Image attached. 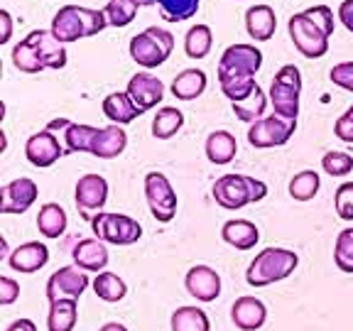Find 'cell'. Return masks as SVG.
Masks as SVG:
<instances>
[{
    "mask_svg": "<svg viewBox=\"0 0 353 331\" xmlns=\"http://www.w3.org/2000/svg\"><path fill=\"white\" fill-rule=\"evenodd\" d=\"M329 79L336 83L339 88L353 94V61H341L329 72Z\"/></svg>",
    "mask_w": 353,
    "mask_h": 331,
    "instance_id": "obj_42",
    "label": "cell"
},
{
    "mask_svg": "<svg viewBox=\"0 0 353 331\" xmlns=\"http://www.w3.org/2000/svg\"><path fill=\"white\" fill-rule=\"evenodd\" d=\"M211 194L221 209L238 211L243 206L263 201L268 197V184L248 174H223L214 182Z\"/></svg>",
    "mask_w": 353,
    "mask_h": 331,
    "instance_id": "obj_4",
    "label": "cell"
},
{
    "mask_svg": "<svg viewBox=\"0 0 353 331\" xmlns=\"http://www.w3.org/2000/svg\"><path fill=\"white\" fill-rule=\"evenodd\" d=\"M211 44H214V34L209 25H194L184 37V52L192 59H204L211 52Z\"/></svg>",
    "mask_w": 353,
    "mask_h": 331,
    "instance_id": "obj_34",
    "label": "cell"
},
{
    "mask_svg": "<svg viewBox=\"0 0 353 331\" xmlns=\"http://www.w3.org/2000/svg\"><path fill=\"white\" fill-rule=\"evenodd\" d=\"M25 154H28L30 165L39 167H52L59 157H64V148L59 145L57 135L52 130H42V132H34L30 135L28 143H25Z\"/></svg>",
    "mask_w": 353,
    "mask_h": 331,
    "instance_id": "obj_14",
    "label": "cell"
},
{
    "mask_svg": "<svg viewBox=\"0 0 353 331\" xmlns=\"http://www.w3.org/2000/svg\"><path fill=\"white\" fill-rule=\"evenodd\" d=\"M238 143L228 130H214L206 138V157L214 165H228L236 157Z\"/></svg>",
    "mask_w": 353,
    "mask_h": 331,
    "instance_id": "obj_26",
    "label": "cell"
},
{
    "mask_svg": "<svg viewBox=\"0 0 353 331\" xmlns=\"http://www.w3.org/2000/svg\"><path fill=\"white\" fill-rule=\"evenodd\" d=\"M299 255L290 248H265L253 258L245 270V282L250 287H268L272 282L287 280L297 270Z\"/></svg>",
    "mask_w": 353,
    "mask_h": 331,
    "instance_id": "obj_5",
    "label": "cell"
},
{
    "mask_svg": "<svg viewBox=\"0 0 353 331\" xmlns=\"http://www.w3.org/2000/svg\"><path fill=\"white\" fill-rule=\"evenodd\" d=\"M182 126H184L182 110L172 108V106H165V108L157 110V116L152 118V135L157 140H170L182 130Z\"/></svg>",
    "mask_w": 353,
    "mask_h": 331,
    "instance_id": "obj_30",
    "label": "cell"
},
{
    "mask_svg": "<svg viewBox=\"0 0 353 331\" xmlns=\"http://www.w3.org/2000/svg\"><path fill=\"white\" fill-rule=\"evenodd\" d=\"M140 0H108V6L103 8L105 17H108L110 28H128L135 15H138Z\"/></svg>",
    "mask_w": 353,
    "mask_h": 331,
    "instance_id": "obj_36",
    "label": "cell"
},
{
    "mask_svg": "<svg viewBox=\"0 0 353 331\" xmlns=\"http://www.w3.org/2000/svg\"><path fill=\"white\" fill-rule=\"evenodd\" d=\"M12 64H15V69H20V72H25V74H39L44 69L37 52H34L32 42H30L28 37L15 44V50H12Z\"/></svg>",
    "mask_w": 353,
    "mask_h": 331,
    "instance_id": "obj_38",
    "label": "cell"
},
{
    "mask_svg": "<svg viewBox=\"0 0 353 331\" xmlns=\"http://www.w3.org/2000/svg\"><path fill=\"white\" fill-rule=\"evenodd\" d=\"M287 30L299 54L307 59H319L329 52V37L334 34V12L329 6H314L290 17Z\"/></svg>",
    "mask_w": 353,
    "mask_h": 331,
    "instance_id": "obj_2",
    "label": "cell"
},
{
    "mask_svg": "<svg viewBox=\"0 0 353 331\" xmlns=\"http://www.w3.org/2000/svg\"><path fill=\"white\" fill-rule=\"evenodd\" d=\"M334 206H336L339 219L353 221V182H346L334 194Z\"/></svg>",
    "mask_w": 353,
    "mask_h": 331,
    "instance_id": "obj_41",
    "label": "cell"
},
{
    "mask_svg": "<svg viewBox=\"0 0 353 331\" xmlns=\"http://www.w3.org/2000/svg\"><path fill=\"white\" fill-rule=\"evenodd\" d=\"M201 0H140V6H160L167 22H184L196 15Z\"/></svg>",
    "mask_w": 353,
    "mask_h": 331,
    "instance_id": "obj_29",
    "label": "cell"
},
{
    "mask_svg": "<svg viewBox=\"0 0 353 331\" xmlns=\"http://www.w3.org/2000/svg\"><path fill=\"white\" fill-rule=\"evenodd\" d=\"M128 94L135 101V106L145 113V110L162 103V99H165V83L157 77H152V74H135L128 81Z\"/></svg>",
    "mask_w": 353,
    "mask_h": 331,
    "instance_id": "obj_17",
    "label": "cell"
},
{
    "mask_svg": "<svg viewBox=\"0 0 353 331\" xmlns=\"http://www.w3.org/2000/svg\"><path fill=\"white\" fill-rule=\"evenodd\" d=\"M66 226H69V216L66 211L61 209L59 204L50 201V204H44L37 214V228L44 238H59L64 236Z\"/></svg>",
    "mask_w": 353,
    "mask_h": 331,
    "instance_id": "obj_28",
    "label": "cell"
},
{
    "mask_svg": "<svg viewBox=\"0 0 353 331\" xmlns=\"http://www.w3.org/2000/svg\"><path fill=\"white\" fill-rule=\"evenodd\" d=\"M174 50V37L162 28H148L130 39V57L143 69H154L165 64Z\"/></svg>",
    "mask_w": 353,
    "mask_h": 331,
    "instance_id": "obj_6",
    "label": "cell"
},
{
    "mask_svg": "<svg viewBox=\"0 0 353 331\" xmlns=\"http://www.w3.org/2000/svg\"><path fill=\"white\" fill-rule=\"evenodd\" d=\"M6 331H37V326H34L32 319H15Z\"/></svg>",
    "mask_w": 353,
    "mask_h": 331,
    "instance_id": "obj_47",
    "label": "cell"
},
{
    "mask_svg": "<svg viewBox=\"0 0 353 331\" xmlns=\"http://www.w3.org/2000/svg\"><path fill=\"white\" fill-rule=\"evenodd\" d=\"M245 30L258 42H268L277 30V17L270 6H253L245 12Z\"/></svg>",
    "mask_w": 353,
    "mask_h": 331,
    "instance_id": "obj_24",
    "label": "cell"
},
{
    "mask_svg": "<svg viewBox=\"0 0 353 331\" xmlns=\"http://www.w3.org/2000/svg\"><path fill=\"white\" fill-rule=\"evenodd\" d=\"M0 25H3V32H0V44L10 42L12 37V17L8 10H0Z\"/></svg>",
    "mask_w": 353,
    "mask_h": 331,
    "instance_id": "obj_46",
    "label": "cell"
},
{
    "mask_svg": "<svg viewBox=\"0 0 353 331\" xmlns=\"http://www.w3.org/2000/svg\"><path fill=\"white\" fill-rule=\"evenodd\" d=\"M265 108H268V96L263 94V88H260V86L255 88V94L250 96V99L241 101V103H233V113H236L238 121L250 123V126L263 118Z\"/></svg>",
    "mask_w": 353,
    "mask_h": 331,
    "instance_id": "obj_37",
    "label": "cell"
},
{
    "mask_svg": "<svg viewBox=\"0 0 353 331\" xmlns=\"http://www.w3.org/2000/svg\"><path fill=\"white\" fill-rule=\"evenodd\" d=\"M334 263L341 272L353 275V226L343 228L336 236V245H334Z\"/></svg>",
    "mask_w": 353,
    "mask_h": 331,
    "instance_id": "obj_39",
    "label": "cell"
},
{
    "mask_svg": "<svg viewBox=\"0 0 353 331\" xmlns=\"http://www.w3.org/2000/svg\"><path fill=\"white\" fill-rule=\"evenodd\" d=\"M103 116L108 118L110 123H116V126H128L132 123L135 118L143 116V110L135 106V101L130 99L128 91H113L103 99Z\"/></svg>",
    "mask_w": 353,
    "mask_h": 331,
    "instance_id": "obj_23",
    "label": "cell"
},
{
    "mask_svg": "<svg viewBox=\"0 0 353 331\" xmlns=\"http://www.w3.org/2000/svg\"><path fill=\"white\" fill-rule=\"evenodd\" d=\"M0 258H10V250H8L6 238H0Z\"/></svg>",
    "mask_w": 353,
    "mask_h": 331,
    "instance_id": "obj_49",
    "label": "cell"
},
{
    "mask_svg": "<svg viewBox=\"0 0 353 331\" xmlns=\"http://www.w3.org/2000/svg\"><path fill=\"white\" fill-rule=\"evenodd\" d=\"M321 170L331 177H346L353 170V154L341 152V150H329L321 157Z\"/></svg>",
    "mask_w": 353,
    "mask_h": 331,
    "instance_id": "obj_40",
    "label": "cell"
},
{
    "mask_svg": "<svg viewBox=\"0 0 353 331\" xmlns=\"http://www.w3.org/2000/svg\"><path fill=\"white\" fill-rule=\"evenodd\" d=\"M28 39L32 42L34 52H37L44 69H64L66 47L52 34V30H32V32L28 34Z\"/></svg>",
    "mask_w": 353,
    "mask_h": 331,
    "instance_id": "obj_16",
    "label": "cell"
},
{
    "mask_svg": "<svg viewBox=\"0 0 353 331\" xmlns=\"http://www.w3.org/2000/svg\"><path fill=\"white\" fill-rule=\"evenodd\" d=\"M50 263V250L47 245L39 241H28L17 245L15 250L8 258V265H10L15 272H25V275H32V272L42 270L44 265Z\"/></svg>",
    "mask_w": 353,
    "mask_h": 331,
    "instance_id": "obj_18",
    "label": "cell"
},
{
    "mask_svg": "<svg viewBox=\"0 0 353 331\" xmlns=\"http://www.w3.org/2000/svg\"><path fill=\"white\" fill-rule=\"evenodd\" d=\"M99 128L83 126V123H69V128H64V152H91Z\"/></svg>",
    "mask_w": 353,
    "mask_h": 331,
    "instance_id": "obj_32",
    "label": "cell"
},
{
    "mask_svg": "<svg viewBox=\"0 0 353 331\" xmlns=\"http://www.w3.org/2000/svg\"><path fill=\"white\" fill-rule=\"evenodd\" d=\"M128 148V132L123 130V126L110 123L105 128H99L94 145H91V154L101 157V160H113L118 154H123V150Z\"/></svg>",
    "mask_w": 353,
    "mask_h": 331,
    "instance_id": "obj_21",
    "label": "cell"
},
{
    "mask_svg": "<svg viewBox=\"0 0 353 331\" xmlns=\"http://www.w3.org/2000/svg\"><path fill=\"white\" fill-rule=\"evenodd\" d=\"M91 228H94L96 238L110 245H132L143 238V226L132 216L125 214H96L91 219Z\"/></svg>",
    "mask_w": 353,
    "mask_h": 331,
    "instance_id": "obj_8",
    "label": "cell"
},
{
    "mask_svg": "<svg viewBox=\"0 0 353 331\" xmlns=\"http://www.w3.org/2000/svg\"><path fill=\"white\" fill-rule=\"evenodd\" d=\"M221 238L236 250H253L260 241V231L248 219H231L221 228Z\"/></svg>",
    "mask_w": 353,
    "mask_h": 331,
    "instance_id": "obj_22",
    "label": "cell"
},
{
    "mask_svg": "<svg viewBox=\"0 0 353 331\" xmlns=\"http://www.w3.org/2000/svg\"><path fill=\"white\" fill-rule=\"evenodd\" d=\"M231 319L241 331H258L268 321V309L258 297H238L231 307Z\"/></svg>",
    "mask_w": 353,
    "mask_h": 331,
    "instance_id": "obj_19",
    "label": "cell"
},
{
    "mask_svg": "<svg viewBox=\"0 0 353 331\" xmlns=\"http://www.w3.org/2000/svg\"><path fill=\"white\" fill-rule=\"evenodd\" d=\"M184 287L196 302H216L221 294V277L209 265H194L184 277Z\"/></svg>",
    "mask_w": 353,
    "mask_h": 331,
    "instance_id": "obj_15",
    "label": "cell"
},
{
    "mask_svg": "<svg viewBox=\"0 0 353 331\" xmlns=\"http://www.w3.org/2000/svg\"><path fill=\"white\" fill-rule=\"evenodd\" d=\"M108 28V17L103 10H91L83 6H64L52 17V34L61 44L77 42L83 37H94Z\"/></svg>",
    "mask_w": 353,
    "mask_h": 331,
    "instance_id": "obj_3",
    "label": "cell"
},
{
    "mask_svg": "<svg viewBox=\"0 0 353 331\" xmlns=\"http://www.w3.org/2000/svg\"><path fill=\"white\" fill-rule=\"evenodd\" d=\"M321 187V179L314 170H302L290 179V197L294 201H312Z\"/></svg>",
    "mask_w": 353,
    "mask_h": 331,
    "instance_id": "obj_35",
    "label": "cell"
},
{
    "mask_svg": "<svg viewBox=\"0 0 353 331\" xmlns=\"http://www.w3.org/2000/svg\"><path fill=\"white\" fill-rule=\"evenodd\" d=\"M91 285H94L96 297L103 299V302H108V304L121 302V299H125V294H128V285L123 282V277L116 275V272H99Z\"/></svg>",
    "mask_w": 353,
    "mask_h": 331,
    "instance_id": "obj_33",
    "label": "cell"
},
{
    "mask_svg": "<svg viewBox=\"0 0 353 331\" xmlns=\"http://www.w3.org/2000/svg\"><path fill=\"white\" fill-rule=\"evenodd\" d=\"M99 331H128L123 324H118V321H108V324H103Z\"/></svg>",
    "mask_w": 353,
    "mask_h": 331,
    "instance_id": "obj_48",
    "label": "cell"
},
{
    "mask_svg": "<svg viewBox=\"0 0 353 331\" xmlns=\"http://www.w3.org/2000/svg\"><path fill=\"white\" fill-rule=\"evenodd\" d=\"M145 199H148L150 214L160 223H170L176 216V194L170 179L162 172H148L145 174Z\"/></svg>",
    "mask_w": 353,
    "mask_h": 331,
    "instance_id": "obj_9",
    "label": "cell"
},
{
    "mask_svg": "<svg viewBox=\"0 0 353 331\" xmlns=\"http://www.w3.org/2000/svg\"><path fill=\"white\" fill-rule=\"evenodd\" d=\"M170 324L172 331H211V321L201 307H179Z\"/></svg>",
    "mask_w": 353,
    "mask_h": 331,
    "instance_id": "obj_31",
    "label": "cell"
},
{
    "mask_svg": "<svg viewBox=\"0 0 353 331\" xmlns=\"http://www.w3.org/2000/svg\"><path fill=\"white\" fill-rule=\"evenodd\" d=\"M74 201L83 219H94L108 201V182L101 174H83L79 177L77 189H74Z\"/></svg>",
    "mask_w": 353,
    "mask_h": 331,
    "instance_id": "obj_11",
    "label": "cell"
},
{
    "mask_svg": "<svg viewBox=\"0 0 353 331\" xmlns=\"http://www.w3.org/2000/svg\"><path fill=\"white\" fill-rule=\"evenodd\" d=\"M299 94H302V74L294 64H285L275 74L270 86L272 110L282 118L297 121L299 116Z\"/></svg>",
    "mask_w": 353,
    "mask_h": 331,
    "instance_id": "obj_7",
    "label": "cell"
},
{
    "mask_svg": "<svg viewBox=\"0 0 353 331\" xmlns=\"http://www.w3.org/2000/svg\"><path fill=\"white\" fill-rule=\"evenodd\" d=\"M339 17H341L343 28L348 32H353V0H343L341 6H339Z\"/></svg>",
    "mask_w": 353,
    "mask_h": 331,
    "instance_id": "obj_45",
    "label": "cell"
},
{
    "mask_svg": "<svg viewBox=\"0 0 353 331\" xmlns=\"http://www.w3.org/2000/svg\"><path fill=\"white\" fill-rule=\"evenodd\" d=\"M74 265L86 272H103L108 265V248L99 238H83L74 245Z\"/></svg>",
    "mask_w": 353,
    "mask_h": 331,
    "instance_id": "obj_20",
    "label": "cell"
},
{
    "mask_svg": "<svg viewBox=\"0 0 353 331\" xmlns=\"http://www.w3.org/2000/svg\"><path fill=\"white\" fill-rule=\"evenodd\" d=\"M334 132H336L339 140L353 145V106L343 113V116H339L336 126H334Z\"/></svg>",
    "mask_w": 353,
    "mask_h": 331,
    "instance_id": "obj_44",
    "label": "cell"
},
{
    "mask_svg": "<svg viewBox=\"0 0 353 331\" xmlns=\"http://www.w3.org/2000/svg\"><path fill=\"white\" fill-rule=\"evenodd\" d=\"M206 91V74L201 69H184L172 81V96L179 101H194Z\"/></svg>",
    "mask_w": 353,
    "mask_h": 331,
    "instance_id": "obj_25",
    "label": "cell"
},
{
    "mask_svg": "<svg viewBox=\"0 0 353 331\" xmlns=\"http://www.w3.org/2000/svg\"><path fill=\"white\" fill-rule=\"evenodd\" d=\"M91 285L86 270L77 268V265H66L59 268L57 272H52V277L47 280V299L57 302V299H77L86 292V287Z\"/></svg>",
    "mask_w": 353,
    "mask_h": 331,
    "instance_id": "obj_12",
    "label": "cell"
},
{
    "mask_svg": "<svg viewBox=\"0 0 353 331\" xmlns=\"http://www.w3.org/2000/svg\"><path fill=\"white\" fill-rule=\"evenodd\" d=\"M17 297H20V285L12 277H0V304L10 307V304L17 302Z\"/></svg>",
    "mask_w": 353,
    "mask_h": 331,
    "instance_id": "obj_43",
    "label": "cell"
},
{
    "mask_svg": "<svg viewBox=\"0 0 353 331\" xmlns=\"http://www.w3.org/2000/svg\"><path fill=\"white\" fill-rule=\"evenodd\" d=\"M79 319L77 299H57L50 302L47 312V329L50 331H74Z\"/></svg>",
    "mask_w": 353,
    "mask_h": 331,
    "instance_id": "obj_27",
    "label": "cell"
},
{
    "mask_svg": "<svg viewBox=\"0 0 353 331\" xmlns=\"http://www.w3.org/2000/svg\"><path fill=\"white\" fill-rule=\"evenodd\" d=\"M263 66V52L253 44H231L219 59V86L231 103L250 99L255 94V74Z\"/></svg>",
    "mask_w": 353,
    "mask_h": 331,
    "instance_id": "obj_1",
    "label": "cell"
},
{
    "mask_svg": "<svg viewBox=\"0 0 353 331\" xmlns=\"http://www.w3.org/2000/svg\"><path fill=\"white\" fill-rule=\"evenodd\" d=\"M37 184L30 177H17L0 189V211L3 214H25L37 201Z\"/></svg>",
    "mask_w": 353,
    "mask_h": 331,
    "instance_id": "obj_13",
    "label": "cell"
},
{
    "mask_svg": "<svg viewBox=\"0 0 353 331\" xmlns=\"http://www.w3.org/2000/svg\"><path fill=\"white\" fill-rule=\"evenodd\" d=\"M294 130H297V121L292 118H282L277 113L272 116H265L260 121H255L248 130V143L258 150H268V148H280L287 140L292 138Z\"/></svg>",
    "mask_w": 353,
    "mask_h": 331,
    "instance_id": "obj_10",
    "label": "cell"
}]
</instances>
